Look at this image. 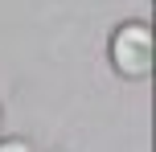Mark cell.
<instances>
[{"label":"cell","instance_id":"6da1fadb","mask_svg":"<svg viewBox=\"0 0 156 152\" xmlns=\"http://www.w3.org/2000/svg\"><path fill=\"white\" fill-rule=\"evenodd\" d=\"M111 62L123 78H144L152 70V29L144 21L119 25L111 37Z\"/></svg>","mask_w":156,"mask_h":152},{"label":"cell","instance_id":"7a4b0ae2","mask_svg":"<svg viewBox=\"0 0 156 152\" xmlns=\"http://www.w3.org/2000/svg\"><path fill=\"white\" fill-rule=\"evenodd\" d=\"M0 152H29V144H25V140H4Z\"/></svg>","mask_w":156,"mask_h":152},{"label":"cell","instance_id":"3957f363","mask_svg":"<svg viewBox=\"0 0 156 152\" xmlns=\"http://www.w3.org/2000/svg\"><path fill=\"white\" fill-rule=\"evenodd\" d=\"M54 152H62V148H54Z\"/></svg>","mask_w":156,"mask_h":152}]
</instances>
